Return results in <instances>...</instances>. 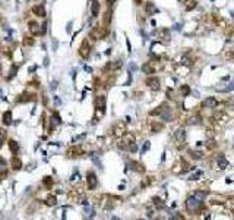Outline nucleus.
Masks as SVG:
<instances>
[{
    "mask_svg": "<svg viewBox=\"0 0 234 220\" xmlns=\"http://www.w3.org/2000/svg\"><path fill=\"white\" fill-rule=\"evenodd\" d=\"M216 166H218V169H221V170H224L227 166H228V161H227V159L221 154V156H218V159H216Z\"/></svg>",
    "mask_w": 234,
    "mask_h": 220,
    "instance_id": "6",
    "label": "nucleus"
},
{
    "mask_svg": "<svg viewBox=\"0 0 234 220\" xmlns=\"http://www.w3.org/2000/svg\"><path fill=\"white\" fill-rule=\"evenodd\" d=\"M142 71H144L145 73H154V69H152V68H151L148 63H145V65L142 66Z\"/></svg>",
    "mask_w": 234,
    "mask_h": 220,
    "instance_id": "19",
    "label": "nucleus"
},
{
    "mask_svg": "<svg viewBox=\"0 0 234 220\" xmlns=\"http://www.w3.org/2000/svg\"><path fill=\"white\" fill-rule=\"evenodd\" d=\"M98 12H99V5H98V2H94L92 3V16H97Z\"/></svg>",
    "mask_w": 234,
    "mask_h": 220,
    "instance_id": "16",
    "label": "nucleus"
},
{
    "mask_svg": "<svg viewBox=\"0 0 234 220\" xmlns=\"http://www.w3.org/2000/svg\"><path fill=\"white\" fill-rule=\"evenodd\" d=\"M5 137H6V132H5V131H0V147H2L3 142H5Z\"/></svg>",
    "mask_w": 234,
    "mask_h": 220,
    "instance_id": "27",
    "label": "nucleus"
},
{
    "mask_svg": "<svg viewBox=\"0 0 234 220\" xmlns=\"http://www.w3.org/2000/svg\"><path fill=\"white\" fill-rule=\"evenodd\" d=\"M171 219H183V216H180L179 213H176V214H173V216H171Z\"/></svg>",
    "mask_w": 234,
    "mask_h": 220,
    "instance_id": "34",
    "label": "nucleus"
},
{
    "mask_svg": "<svg viewBox=\"0 0 234 220\" xmlns=\"http://www.w3.org/2000/svg\"><path fill=\"white\" fill-rule=\"evenodd\" d=\"M174 137H176V140H177V141H180V142H181V141H184V140H186V131H184V129H179V131L176 132V135H174Z\"/></svg>",
    "mask_w": 234,
    "mask_h": 220,
    "instance_id": "10",
    "label": "nucleus"
},
{
    "mask_svg": "<svg viewBox=\"0 0 234 220\" xmlns=\"http://www.w3.org/2000/svg\"><path fill=\"white\" fill-rule=\"evenodd\" d=\"M233 90H234V82H233V84H230V85L225 88V91H233Z\"/></svg>",
    "mask_w": 234,
    "mask_h": 220,
    "instance_id": "32",
    "label": "nucleus"
},
{
    "mask_svg": "<svg viewBox=\"0 0 234 220\" xmlns=\"http://www.w3.org/2000/svg\"><path fill=\"white\" fill-rule=\"evenodd\" d=\"M231 15H233V18H234V12H231Z\"/></svg>",
    "mask_w": 234,
    "mask_h": 220,
    "instance_id": "38",
    "label": "nucleus"
},
{
    "mask_svg": "<svg viewBox=\"0 0 234 220\" xmlns=\"http://www.w3.org/2000/svg\"><path fill=\"white\" fill-rule=\"evenodd\" d=\"M32 11H34V13H35V15H38V16H46V9H44V6H43V5L35 6Z\"/></svg>",
    "mask_w": 234,
    "mask_h": 220,
    "instance_id": "9",
    "label": "nucleus"
},
{
    "mask_svg": "<svg viewBox=\"0 0 234 220\" xmlns=\"http://www.w3.org/2000/svg\"><path fill=\"white\" fill-rule=\"evenodd\" d=\"M11 150H12L13 153H18V150H19V145H18V142H15V141H11Z\"/></svg>",
    "mask_w": 234,
    "mask_h": 220,
    "instance_id": "22",
    "label": "nucleus"
},
{
    "mask_svg": "<svg viewBox=\"0 0 234 220\" xmlns=\"http://www.w3.org/2000/svg\"><path fill=\"white\" fill-rule=\"evenodd\" d=\"M181 63H184V65H190V60H189L187 57H184V59H181Z\"/></svg>",
    "mask_w": 234,
    "mask_h": 220,
    "instance_id": "33",
    "label": "nucleus"
},
{
    "mask_svg": "<svg viewBox=\"0 0 234 220\" xmlns=\"http://www.w3.org/2000/svg\"><path fill=\"white\" fill-rule=\"evenodd\" d=\"M51 122H50V129H54L57 125H60L62 123V121H60V118H59V115L57 113H54L53 116H51V119H50Z\"/></svg>",
    "mask_w": 234,
    "mask_h": 220,
    "instance_id": "8",
    "label": "nucleus"
},
{
    "mask_svg": "<svg viewBox=\"0 0 234 220\" xmlns=\"http://www.w3.org/2000/svg\"><path fill=\"white\" fill-rule=\"evenodd\" d=\"M193 8H196V2H193V0H187V5H186V11H192Z\"/></svg>",
    "mask_w": 234,
    "mask_h": 220,
    "instance_id": "20",
    "label": "nucleus"
},
{
    "mask_svg": "<svg viewBox=\"0 0 234 220\" xmlns=\"http://www.w3.org/2000/svg\"><path fill=\"white\" fill-rule=\"evenodd\" d=\"M200 200H198L195 195L193 197H189L187 200H186V208L189 210V211H195V210H198L199 207H200Z\"/></svg>",
    "mask_w": 234,
    "mask_h": 220,
    "instance_id": "2",
    "label": "nucleus"
},
{
    "mask_svg": "<svg viewBox=\"0 0 234 220\" xmlns=\"http://www.w3.org/2000/svg\"><path fill=\"white\" fill-rule=\"evenodd\" d=\"M130 69H132V71H136V69H138V66H136L135 63H130Z\"/></svg>",
    "mask_w": 234,
    "mask_h": 220,
    "instance_id": "36",
    "label": "nucleus"
},
{
    "mask_svg": "<svg viewBox=\"0 0 234 220\" xmlns=\"http://www.w3.org/2000/svg\"><path fill=\"white\" fill-rule=\"evenodd\" d=\"M129 150H130L132 153H135V151L138 150V145H136L135 142H130V145H129Z\"/></svg>",
    "mask_w": 234,
    "mask_h": 220,
    "instance_id": "30",
    "label": "nucleus"
},
{
    "mask_svg": "<svg viewBox=\"0 0 234 220\" xmlns=\"http://www.w3.org/2000/svg\"><path fill=\"white\" fill-rule=\"evenodd\" d=\"M206 147H208V148H214V147H215V141H214V140L206 141Z\"/></svg>",
    "mask_w": 234,
    "mask_h": 220,
    "instance_id": "29",
    "label": "nucleus"
},
{
    "mask_svg": "<svg viewBox=\"0 0 234 220\" xmlns=\"http://www.w3.org/2000/svg\"><path fill=\"white\" fill-rule=\"evenodd\" d=\"M29 30H31V32H32V34H38V32H41V31H40V27H38L37 24H31V28H29Z\"/></svg>",
    "mask_w": 234,
    "mask_h": 220,
    "instance_id": "21",
    "label": "nucleus"
},
{
    "mask_svg": "<svg viewBox=\"0 0 234 220\" xmlns=\"http://www.w3.org/2000/svg\"><path fill=\"white\" fill-rule=\"evenodd\" d=\"M97 183H98V181H97L95 173H94V172H89V173H88V188H89V189H94V188H97Z\"/></svg>",
    "mask_w": 234,
    "mask_h": 220,
    "instance_id": "4",
    "label": "nucleus"
},
{
    "mask_svg": "<svg viewBox=\"0 0 234 220\" xmlns=\"http://www.w3.org/2000/svg\"><path fill=\"white\" fill-rule=\"evenodd\" d=\"M203 106L208 107V109H214V107L218 106V100H216L215 97H208V98L203 101Z\"/></svg>",
    "mask_w": 234,
    "mask_h": 220,
    "instance_id": "5",
    "label": "nucleus"
},
{
    "mask_svg": "<svg viewBox=\"0 0 234 220\" xmlns=\"http://www.w3.org/2000/svg\"><path fill=\"white\" fill-rule=\"evenodd\" d=\"M189 154H190L193 159H196V160H200V159H202V153H200V151H193V150H190Z\"/></svg>",
    "mask_w": 234,
    "mask_h": 220,
    "instance_id": "17",
    "label": "nucleus"
},
{
    "mask_svg": "<svg viewBox=\"0 0 234 220\" xmlns=\"http://www.w3.org/2000/svg\"><path fill=\"white\" fill-rule=\"evenodd\" d=\"M3 122H5L6 125H9V123L12 122V113H11V112H6V113L3 115Z\"/></svg>",
    "mask_w": 234,
    "mask_h": 220,
    "instance_id": "15",
    "label": "nucleus"
},
{
    "mask_svg": "<svg viewBox=\"0 0 234 220\" xmlns=\"http://www.w3.org/2000/svg\"><path fill=\"white\" fill-rule=\"evenodd\" d=\"M146 85L151 90H160V79L157 76H149L146 78Z\"/></svg>",
    "mask_w": 234,
    "mask_h": 220,
    "instance_id": "3",
    "label": "nucleus"
},
{
    "mask_svg": "<svg viewBox=\"0 0 234 220\" xmlns=\"http://www.w3.org/2000/svg\"><path fill=\"white\" fill-rule=\"evenodd\" d=\"M149 147H151V144H149V141H146V142H145V145H144V148H142V154H144L145 151H148V150H149Z\"/></svg>",
    "mask_w": 234,
    "mask_h": 220,
    "instance_id": "31",
    "label": "nucleus"
},
{
    "mask_svg": "<svg viewBox=\"0 0 234 220\" xmlns=\"http://www.w3.org/2000/svg\"><path fill=\"white\" fill-rule=\"evenodd\" d=\"M146 12H148V15H152V13L158 12V9H157L152 3H148V5H146Z\"/></svg>",
    "mask_w": 234,
    "mask_h": 220,
    "instance_id": "13",
    "label": "nucleus"
},
{
    "mask_svg": "<svg viewBox=\"0 0 234 220\" xmlns=\"http://www.w3.org/2000/svg\"><path fill=\"white\" fill-rule=\"evenodd\" d=\"M163 129V125H158V123H155L154 126H152V131L154 132H158V131H161Z\"/></svg>",
    "mask_w": 234,
    "mask_h": 220,
    "instance_id": "28",
    "label": "nucleus"
},
{
    "mask_svg": "<svg viewBox=\"0 0 234 220\" xmlns=\"http://www.w3.org/2000/svg\"><path fill=\"white\" fill-rule=\"evenodd\" d=\"M200 123V121H199V118L196 116V118H192L190 121H189V125H199Z\"/></svg>",
    "mask_w": 234,
    "mask_h": 220,
    "instance_id": "25",
    "label": "nucleus"
},
{
    "mask_svg": "<svg viewBox=\"0 0 234 220\" xmlns=\"http://www.w3.org/2000/svg\"><path fill=\"white\" fill-rule=\"evenodd\" d=\"M154 204H155V207H158V208H164V207H165L164 202H163V200H160L158 197H154Z\"/></svg>",
    "mask_w": 234,
    "mask_h": 220,
    "instance_id": "18",
    "label": "nucleus"
},
{
    "mask_svg": "<svg viewBox=\"0 0 234 220\" xmlns=\"http://www.w3.org/2000/svg\"><path fill=\"white\" fill-rule=\"evenodd\" d=\"M151 115H152V116L160 115V118H161L164 122H170V121H171V109H168L167 104H161L157 110L151 112Z\"/></svg>",
    "mask_w": 234,
    "mask_h": 220,
    "instance_id": "1",
    "label": "nucleus"
},
{
    "mask_svg": "<svg viewBox=\"0 0 234 220\" xmlns=\"http://www.w3.org/2000/svg\"><path fill=\"white\" fill-rule=\"evenodd\" d=\"M25 44H28V46H32V44H34V41H32V40H25Z\"/></svg>",
    "mask_w": 234,
    "mask_h": 220,
    "instance_id": "35",
    "label": "nucleus"
},
{
    "mask_svg": "<svg viewBox=\"0 0 234 220\" xmlns=\"http://www.w3.org/2000/svg\"><path fill=\"white\" fill-rule=\"evenodd\" d=\"M206 195H208V192H203V191H196V192H195V197H196L198 200H200V201H203V200L206 198Z\"/></svg>",
    "mask_w": 234,
    "mask_h": 220,
    "instance_id": "14",
    "label": "nucleus"
},
{
    "mask_svg": "<svg viewBox=\"0 0 234 220\" xmlns=\"http://www.w3.org/2000/svg\"><path fill=\"white\" fill-rule=\"evenodd\" d=\"M81 54H82L83 57H88V54H89V46H88V43H83V44H82V47H81Z\"/></svg>",
    "mask_w": 234,
    "mask_h": 220,
    "instance_id": "11",
    "label": "nucleus"
},
{
    "mask_svg": "<svg viewBox=\"0 0 234 220\" xmlns=\"http://www.w3.org/2000/svg\"><path fill=\"white\" fill-rule=\"evenodd\" d=\"M12 166H13V169L19 170V169L22 167V161H21L18 157H13V159H12Z\"/></svg>",
    "mask_w": 234,
    "mask_h": 220,
    "instance_id": "12",
    "label": "nucleus"
},
{
    "mask_svg": "<svg viewBox=\"0 0 234 220\" xmlns=\"http://www.w3.org/2000/svg\"><path fill=\"white\" fill-rule=\"evenodd\" d=\"M47 204H48V205H56V197H53V195L48 197V198H47Z\"/></svg>",
    "mask_w": 234,
    "mask_h": 220,
    "instance_id": "26",
    "label": "nucleus"
},
{
    "mask_svg": "<svg viewBox=\"0 0 234 220\" xmlns=\"http://www.w3.org/2000/svg\"><path fill=\"white\" fill-rule=\"evenodd\" d=\"M95 106H97V109H99V110H101V112H104V109H105V97H104V95L97 97V100H95Z\"/></svg>",
    "mask_w": 234,
    "mask_h": 220,
    "instance_id": "7",
    "label": "nucleus"
},
{
    "mask_svg": "<svg viewBox=\"0 0 234 220\" xmlns=\"http://www.w3.org/2000/svg\"><path fill=\"white\" fill-rule=\"evenodd\" d=\"M107 2H108V3H110V5H113V3H114V2H116V0H107Z\"/></svg>",
    "mask_w": 234,
    "mask_h": 220,
    "instance_id": "37",
    "label": "nucleus"
},
{
    "mask_svg": "<svg viewBox=\"0 0 234 220\" xmlns=\"http://www.w3.org/2000/svg\"><path fill=\"white\" fill-rule=\"evenodd\" d=\"M180 91H181V94H183V95H189V92H190V88H189L187 85H183Z\"/></svg>",
    "mask_w": 234,
    "mask_h": 220,
    "instance_id": "23",
    "label": "nucleus"
},
{
    "mask_svg": "<svg viewBox=\"0 0 234 220\" xmlns=\"http://www.w3.org/2000/svg\"><path fill=\"white\" fill-rule=\"evenodd\" d=\"M200 176H202V172H200V170H199V172H196V173H195V175H192V176H190V178H189V179H190V181H198V179H199V178H200Z\"/></svg>",
    "mask_w": 234,
    "mask_h": 220,
    "instance_id": "24",
    "label": "nucleus"
}]
</instances>
